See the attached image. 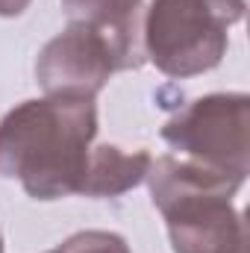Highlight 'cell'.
<instances>
[{
  "label": "cell",
  "mask_w": 250,
  "mask_h": 253,
  "mask_svg": "<svg viewBox=\"0 0 250 253\" xmlns=\"http://www.w3.org/2000/svg\"><path fill=\"white\" fill-rule=\"evenodd\" d=\"M250 97L245 91L206 94L177 109L165 126V144L191 162L206 168L236 174L248 180L250 171Z\"/></svg>",
  "instance_id": "277c9868"
},
{
  "label": "cell",
  "mask_w": 250,
  "mask_h": 253,
  "mask_svg": "<svg viewBox=\"0 0 250 253\" xmlns=\"http://www.w3.org/2000/svg\"><path fill=\"white\" fill-rule=\"evenodd\" d=\"M144 180L174 253H248L245 218L233 206L242 177L168 153L150 162Z\"/></svg>",
  "instance_id": "7a4b0ae2"
},
{
  "label": "cell",
  "mask_w": 250,
  "mask_h": 253,
  "mask_svg": "<svg viewBox=\"0 0 250 253\" xmlns=\"http://www.w3.org/2000/svg\"><path fill=\"white\" fill-rule=\"evenodd\" d=\"M0 253H3V236H0Z\"/></svg>",
  "instance_id": "8fae6325"
},
{
  "label": "cell",
  "mask_w": 250,
  "mask_h": 253,
  "mask_svg": "<svg viewBox=\"0 0 250 253\" xmlns=\"http://www.w3.org/2000/svg\"><path fill=\"white\" fill-rule=\"evenodd\" d=\"M97 106L91 97H39L0 121V177L18 180L33 200H62L80 191Z\"/></svg>",
  "instance_id": "6da1fadb"
},
{
  "label": "cell",
  "mask_w": 250,
  "mask_h": 253,
  "mask_svg": "<svg viewBox=\"0 0 250 253\" xmlns=\"http://www.w3.org/2000/svg\"><path fill=\"white\" fill-rule=\"evenodd\" d=\"M33 0H0V18H15L21 15Z\"/></svg>",
  "instance_id": "9c48e42d"
},
{
  "label": "cell",
  "mask_w": 250,
  "mask_h": 253,
  "mask_svg": "<svg viewBox=\"0 0 250 253\" xmlns=\"http://www.w3.org/2000/svg\"><path fill=\"white\" fill-rule=\"evenodd\" d=\"M62 12L68 24H80L103 39L115 59V71H129L144 62L141 0H62Z\"/></svg>",
  "instance_id": "8992f818"
},
{
  "label": "cell",
  "mask_w": 250,
  "mask_h": 253,
  "mask_svg": "<svg viewBox=\"0 0 250 253\" xmlns=\"http://www.w3.org/2000/svg\"><path fill=\"white\" fill-rule=\"evenodd\" d=\"M115 74V59L100 36L80 24H68L53 36L36 56V83L47 97H97L109 77Z\"/></svg>",
  "instance_id": "5b68a950"
},
{
  "label": "cell",
  "mask_w": 250,
  "mask_h": 253,
  "mask_svg": "<svg viewBox=\"0 0 250 253\" xmlns=\"http://www.w3.org/2000/svg\"><path fill=\"white\" fill-rule=\"evenodd\" d=\"M245 0H150L141 24L144 56L165 77L188 80L218 68Z\"/></svg>",
  "instance_id": "3957f363"
},
{
  "label": "cell",
  "mask_w": 250,
  "mask_h": 253,
  "mask_svg": "<svg viewBox=\"0 0 250 253\" xmlns=\"http://www.w3.org/2000/svg\"><path fill=\"white\" fill-rule=\"evenodd\" d=\"M65 253H129L124 236L109 233V230H83L68 236L62 245Z\"/></svg>",
  "instance_id": "ba28073f"
},
{
  "label": "cell",
  "mask_w": 250,
  "mask_h": 253,
  "mask_svg": "<svg viewBox=\"0 0 250 253\" xmlns=\"http://www.w3.org/2000/svg\"><path fill=\"white\" fill-rule=\"evenodd\" d=\"M47 253H65L62 248H53V251H47Z\"/></svg>",
  "instance_id": "30bf717a"
},
{
  "label": "cell",
  "mask_w": 250,
  "mask_h": 253,
  "mask_svg": "<svg viewBox=\"0 0 250 253\" xmlns=\"http://www.w3.org/2000/svg\"><path fill=\"white\" fill-rule=\"evenodd\" d=\"M153 156L147 150H124L118 144H103L88 150L85 174L77 194L85 197H118L144 183Z\"/></svg>",
  "instance_id": "52a82bcc"
}]
</instances>
